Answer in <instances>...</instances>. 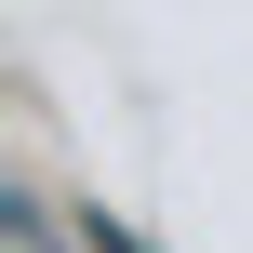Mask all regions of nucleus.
<instances>
[{
	"label": "nucleus",
	"mask_w": 253,
	"mask_h": 253,
	"mask_svg": "<svg viewBox=\"0 0 253 253\" xmlns=\"http://www.w3.org/2000/svg\"><path fill=\"white\" fill-rule=\"evenodd\" d=\"M80 240H93V253H147V240H133V227H107V213H93V227H80Z\"/></svg>",
	"instance_id": "nucleus-1"
}]
</instances>
